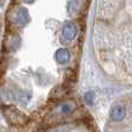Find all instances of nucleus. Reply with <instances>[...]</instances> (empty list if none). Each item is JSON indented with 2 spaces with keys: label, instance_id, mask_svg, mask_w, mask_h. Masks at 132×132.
Listing matches in <instances>:
<instances>
[{
  "label": "nucleus",
  "instance_id": "nucleus-6",
  "mask_svg": "<svg viewBox=\"0 0 132 132\" xmlns=\"http://www.w3.org/2000/svg\"><path fill=\"white\" fill-rule=\"evenodd\" d=\"M110 116H111V118L114 119V121H116V122L122 121V119L124 118V116H125V109H124V107L123 105H121V104L115 105V107L112 108V110H111Z\"/></svg>",
  "mask_w": 132,
  "mask_h": 132
},
{
  "label": "nucleus",
  "instance_id": "nucleus-5",
  "mask_svg": "<svg viewBox=\"0 0 132 132\" xmlns=\"http://www.w3.org/2000/svg\"><path fill=\"white\" fill-rule=\"evenodd\" d=\"M70 92V87L65 86V85H62V86H58L53 89V92L51 93V98L52 100H60V98L65 97L66 95Z\"/></svg>",
  "mask_w": 132,
  "mask_h": 132
},
{
  "label": "nucleus",
  "instance_id": "nucleus-4",
  "mask_svg": "<svg viewBox=\"0 0 132 132\" xmlns=\"http://www.w3.org/2000/svg\"><path fill=\"white\" fill-rule=\"evenodd\" d=\"M77 108L75 103L73 101H70V102H64L59 108H58V111H57V117H64L70 115L71 112H73Z\"/></svg>",
  "mask_w": 132,
  "mask_h": 132
},
{
  "label": "nucleus",
  "instance_id": "nucleus-1",
  "mask_svg": "<svg viewBox=\"0 0 132 132\" xmlns=\"http://www.w3.org/2000/svg\"><path fill=\"white\" fill-rule=\"evenodd\" d=\"M4 114L6 118L9 121V123H12L13 125H24L28 121L27 116L23 112H21L20 110L13 107H5Z\"/></svg>",
  "mask_w": 132,
  "mask_h": 132
},
{
  "label": "nucleus",
  "instance_id": "nucleus-11",
  "mask_svg": "<svg viewBox=\"0 0 132 132\" xmlns=\"http://www.w3.org/2000/svg\"><path fill=\"white\" fill-rule=\"evenodd\" d=\"M23 1H24L26 4H31V2H34L35 0H23Z\"/></svg>",
  "mask_w": 132,
  "mask_h": 132
},
{
  "label": "nucleus",
  "instance_id": "nucleus-10",
  "mask_svg": "<svg viewBox=\"0 0 132 132\" xmlns=\"http://www.w3.org/2000/svg\"><path fill=\"white\" fill-rule=\"evenodd\" d=\"M85 101H86L88 104H93V101H94V93L93 92H87L85 94Z\"/></svg>",
  "mask_w": 132,
  "mask_h": 132
},
{
  "label": "nucleus",
  "instance_id": "nucleus-9",
  "mask_svg": "<svg viewBox=\"0 0 132 132\" xmlns=\"http://www.w3.org/2000/svg\"><path fill=\"white\" fill-rule=\"evenodd\" d=\"M70 129H71L70 125H67V124H63V125H59V126H57V128L51 129V130L48 131V132H67Z\"/></svg>",
  "mask_w": 132,
  "mask_h": 132
},
{
  "label": "nucleus",
  "instance_id": "nucleus-8",
  "mask_svg": "<svg viewBox=\"0 0 132 132\" xmlns=\"http://www.w3.org/2000/svg\"><path fill=\"white\" fill-rule=\"evenodd\" d=\"M65 79L67 80V81H72V82H74L75 80H77V74H75V72H74V71H73V70H71V68H68V70L66 71Z\"/></svg>",
  "mask_w": 132,
  "mask_h": 132
},
{
  "label": "nucleus",
  "instance_id": "nucleus-3",
  "mask_svg": "<svg viewBox=\"0 0 132 132\" xmlns=\"http://www.w3.org/2000/svg\"><path fill=\"white\" fill-rule=\"evenodd\" d=\"M77 34H78V30H77V27H75L74 23H72V22L65 23L64 27H63V36H64L65 39L72 41V39L75 38Z\"/></svg>",
  "mask_w": 132,
  "mask_h": 132
},
{
  "label": "nucleus",
  "instance_id": "nucleus-7",
  "mask_svg": "<svg viewBox=\"0 0 132 132\" xmlns=\"http://www.w3.org/2000/svg\"><path fill=\"white\" fill-rule=\"evenodd\" d=\"M71 56L68 50L66 49H59V50L56 52V60H57L59 64H66V63L70 60Z\"/></svg>",
  "mask_w": 132,
  "mask_h": 132
},
{
  "label": "nucleus",
  "instance_id": "nucleus-2",
  "mask_svg": "<svg viewBox=\"0 0 132 132\" xmlns=\"http://www.w3.org/2000/svg\"><path fill=\"white\" fill-rule=\"evenodd\" d=\"M13 20L15 23H18L19 26H24L29 22V13L26 8L23 7H19L13 15Z\"/></svg>",
  "mask_w": 132,
  "mask_h": 132
}]
</instances>
